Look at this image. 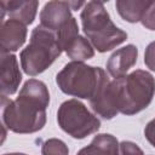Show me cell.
Wrapping results in <instances>:
<instances>
[{
  "mask_svg": "<svg viewBox=\"0 0 155 155\" xmlns=\"http://www.w3.org/2000/svg\"><path fill=\"white\" fill-rule=\"evenodd\" d=\"M119 155H144V153L136 143L124 140L119 144Z\"/></svg>",
  "mask_w": 155,
  "mask_h": 155,
  "instance_id": "18",
  "label": "cell"
},
{
  "mask_svg": "<svg viewBox=\"0 0 155 155\" xmlns=\"http://www.w3.org/2000/svg\"><path fill=\"white\" fill-rule=\"evenodd\" d=\"M27 25L16 19H5L0 28L1 52L11 53L18 51L27 39Z\"/></svg>",
  "mask_w": 155,
  "mask_h": 155,
  "instance_id": "10",
  "label": "cell"
},
{
  "mask_svg": "<svg viewBox=\"0 0 155 155\" xmlns=\"http://www.w3.org/2000/svg\"><path fill=\"white\" fill-rule=\"evenodd\" d=\"M119 142L109 133L94 136L90 145L82 148L79 155H119Z\"/></svg>",
  "mask_w": 155,
  "mask_h": 155,
  "instance_id": "13",
  "label": "cell"
},
{
  "mask_svg": "<svg viewBox=\"0 0 155 155\" xmlns=\"http://www.w3.org/2000/svg\"><path fill=\"white\" fill-rule=\"evenodd\" d=\"M76 155H79V154H76Z\"/></svg>",
  "mask_w": 155,
  "mask_h": 155,
  "instance_id": "22",
  "label": "cell"
},
{
  "mask_svg": "<svg viewBox=\"0 0 155 155\" xmlns=\"http://www.w3.org/2000/svg\"><path fill=\"white\" fill-rule=\"evenodd\" d=\"M62 51L56 34L39 24L33 29L29 44L19 54L22 69L27 75L36 76L45 71Z\"/></svg>",
  "mask_w": 155,
  "mask_h": 155,
  "instance_id": "4",
  "label": "cell"
},
{
  "mask_svg": "<svg viewBox=\"0 0 155 155\" xmlns=\"http://www.w3.org/2000/svg\"><path fill=\"white\" fill-rule=\"evenodd\" d=\"M107 78V73L99 67L69 62L57 74L56 82L63 93L91 101Z\"/></svg>",
  "mask_w": 155,
  "mask_h": 155,
  "instance_id": "5",
  "label": "cell"
},
{
  "mask_svg": "<svg viewBox=\"0 0 155 155\" xmlns=\"http://www.w3.org/2000/svg\"><path fill=\"white\" fill-rule=\"evenodd\" d=\"M57 121L59 127L75 139H84L101 127L99 119L75 98L61 104L57 111Z\"/></svg>",
  "mask_w": 155,
  "mask_h": 155,
  "instance_id": "6",
  "label": "cell"
},
{
  "mask_svg": "<svg viewBox=\"0 0 155 155\" xmlns=\"http://www.w3.org/2000/svg\"><path fill=\"white\" fill-rule=\"evenodd\" d=\"M144 63L150 70L155 71V41H151L147 46L144 52Z\"/></svg>",
  "mask_w": 155,
  "mask_h": 155,
  "instance_id": "19",
  "label": "cell"
},
{
  "mask_svg": "<svg viewBox=\"0 0 155 155\" xmlns=\"http://www.w3.org/2000/svg\"><path fill=\"white\" fill-rule=\"evenodd\" d=\"M39 2L35 0H10L0 1L1 22L5 19H16L28 25L35 19Z\"/></svg>",
  "mask_w": 155,
  "mask_h": 155,
  "instance_id": "8",
  "label": "cell"
},
{
  "mask_svg": "<svg viewBox=\"0 0 155 155\" xmlns=\"http://www.w3.org/2000/svg\"><path fill=\"white\" fill-rule=\"evenodd\" d=\"M143 27H145L149 30H155V0L150 2L148 8L145 10L142 19H140Z\"/></svg>",
  "mask_w": 155,
  "mask_h": 155,
  "instance_id": "17",
  "label": "cell"
},
{
  "mask_svg": "<svg viewBox=\"0 0 155 155\" xmlns=\"http://www.w3.org/2000/svg\"><path fill=\"white\" fill-rule=\"evenodd\" d=\"M137 58L138 48L132 44L126 45L113 52L107 62V70L114 79L122 78L137 63Z\"/></svg>",
  "mask_w": 155,
  "mask_h": 155,
  "instance_id": "11",
  "label": "cell"
},
{
  "mask_svg": "<svg viewBox=\"0 0 155 155\" xmlns=\"http://www.w3.org/2000/svg\"><path fill=\"white\" fill-rule=\"evenodd\" d=\"M4 155H27L23 153H10V154H4Z\"/></svg>",
  "mask_w": 155,
  "mask_h": 155,
  "instance_id": "21",
  "label": "cell"
},
{
  "mask_svg": "<svg viewBox=\"0 0 155 155\" xmlns=\"http://www.w3.org/2000/svg\"><path fill=\"white\" fill-rule=\"evenodd\" d=\"M90 105L96 115L105 120H110L119 114L115 107V102H114L111 80L109 78H107L103 81V84L98 88L94 97L90 101Z\"/></svg>",
  "mask_w": 155,
  "mask_h": 155,
  "instance_id": "12",
  "label": "cell"
},
{
  "mask_svg": "<svg viewBox=\"0 0 155 155\" xmlns=\"http://www.w3.org/2000/svg\"><path fill=\"white\" fill-rule=\"evenodd\" d=\"M144 136L147 138V140L155 148V119L150 120L145 128H144Z\"/></svg>",
  "mask_w": 155,
  "mask_h": 155,
  "instance_id": "20",
  "label": "cell"
},
{
  "mask_svg": "<svg viewBox=\"0 0 155 155\" xmlns=\"http://www.w3.org/2000/svg\"><path fill=\"white\" fill-rule=\"evenodd\" d=\"M63 51L73 62H84L94 56L93 46L85 36L80 34L69 40L63 46Z\"/></svg>",
  "mask_w": 155,
  "mask_h": 155,
  "instance_id": "15",
  "label": "cell"
},
{
  "mask_svg": "<svg viewBox=\"0 0 155 155\" xmlns=\"http://www.w3.org/2000/svg\"><path fill=\"white\" fill-rule=\"evenodd\" d=\"M151 0H117L115 7L122 19L130 23L140 22Z\"/></svg>",
  "mask_w": 155,
  "mask_h": 155,
  "instance_id": "14",
  "label": "cell"
},
{
  "mask_svg": "<svg viewBox=\"0 0 155 155\" xmlns=\"http://www.w3.org/2000/svg\"><path fill=\"white\" fill-rule=\"evenodd\" d=\"M111 90L117 111L134 115L151 103L155 94V79L149 71L137 69L111 80Z\"/></svg>",
  "mask_w": 155,
  "mask_h": 155,
  "instance_id": "2",
  "label": "cell"
},
{
  "mask_svg": "<svg viewBox=\"0 0 155 155\" xmlns=\"http://www.w3.org/2000/svg\"><path fill=\"white\" fill-rule=\"evenodd\" d=\"M0 91L1 96H11L17 92L22 81V74L17 62V57L12 53L1 52L0 56Z\"/></svg>",
  "mask_w": 155,
  "mask_h": 155,
  "instance_id": "9",
  "label": "cell"
},
{
  "mask_svg": "<svg viewBox=\"0 0 155 155\" xmlns=\"http://www.w3.org/2000/svg\"><path fill=\"white\" fill-rule=\"evenodd\" d=\"M50 104L47 86L30 79L22 86L15 101L1 96L2 125L15 133H34L46 124V108Z\"/></svg>",
  "mask_w": 155,
  "mask_h": 155,
  "instance_id": "1",
  "label": "cell"
},
{
  "mask_svg": "<svg viewBox=\"0 0 155 155\" xmlns=\"http://www.w3.org/2000/svg\"><path fill=\"white\" fill-rule=\"evenodd\" d=\"M42 155H69L67 144L58 138H50L44 142L41 147Z\"/></svg>",
  "mask_w": 155,
  "mask_h": 155,
  "instance_id": "16",
  "label": "cell"
},
{
  "mask_svg": "<svg viewBox=\"0 0 155 155\" xmlns=\"http://www.w3.org/2000/svg\"><path fill=\"white\" fill-rule=\"evenodd\" d=\"M71 1H48L40 12V25L54 34L71 18Z\"/></svg>",
  "mask_w": 155,
  "mask_h": 155,
  "instance_id": "7",
  "label": "cell"
},
{
  "mask_svg": "<svg viewBox=\"0 0 155 155\" xmlns=\"http://www.w3.org/2000/svg\"><path fill=\"white\" fill-rule=\"evenodd\" d=\"M80 18L84 34L93 48L101 53L115 48L127 39L126 31L113 23L104 4L101 1L86 2Z\"/></svg>",
  "mask_w": 155,
  "mask_h": 155,
  "instance_id": "3",
  "label": "cell"
}]
</instances>
